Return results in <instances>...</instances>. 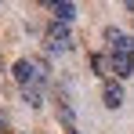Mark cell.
Listing matches in <instances>:
<instances>
[{"mask_svg": "<svg viewBox=\"0 0 134 134\" xmlns=\"http://www.w3.org/2000/svg\"><path fill=\"white\" fill-rule=\"evenodd\" d=\"M44 44H47V51H69V47H72L69 25H58V22H51V25H47V33H44Z\"/></svg>", "mask_w": 134, "mask_h": 134, "instance_id": "cell-1", "label": "cell"}, {"mask_svg": "<svg viewBox=\"0 0 134 134\" xmlns=\"http://www.w3.org/2000/svg\"><path fill=\"white\" fill-rule=\"evenodd\" d=\"M105 40H109L112 54H131V58H134V36L120 33L116 25H105Z\"/></svg>", "mask_w": 134, "mask_h": 134, "instance_id": "cell-2", "label": "cell"}, {"mask_svg": "<svg viewBox=\"0 0 134 134\" xmlns=\"http://www.w3.org/2000/svg\"><path fill=\"white\" fill-rule=\"evenodd\" d=\"M11 76L18 80V87H29V83H40V87H44V80H40L36 69H33V58H18V62L11 65Z\"/></svg>", "mask_w": 134, "mask_h": 134, "instance_id": "cell-3", "label": "cell"}, {"mask_svg": "<svg viewBox=\"0 0 134 134\" xmlns=\"http://www.w3.org/2000/svg\"><path fill=\"white\" fill-rule=\"evenodd\" d=\"M109 72L116 76V80L134 76V58H131V54H109Z\"/></svg>", "mask_w": 134, "mask_h": 134, "instance_id": "cell-4", "label": "cell"}, {"mask_svg": "<svg viewBox=\"0 0 134 134\" xmlns=\"http://www.w3.org/2000/svg\"><path fill=\"white\" fill-rule=\"evenodd\" d=\"M102 102H105V109H120V105H123V83H120V80H105Z\"/></svg>", "mask_w": 134, "mask_h": 134, "instance_id": "cell-5", "label": "cell"}, {"mask_svg": "<svg viewBox=\"0 0 134 134\" xmlns=\"http://www.w3.org/2000/svg\"><path fill=\"white\" fill-rule=\"evenodd\" d=\"M47 7L54 11V22H58V25H69V22H72V18H76V7H72L69 0H51Z\"/></svg>", "mask_w": 134, "mask_h": 134, "instance_id": "cell-6", "label": "cell"}, {"mask_svg": "<svg viewBox=\"0 0 134 134\" xmlns=\"http://www.w3.org/2000/svg\"><path fill=\"white\" fill-rule=\"evenodd\" d=\"M54 105H58V120H62L65 134H72V131H76V116H72V105L65 102V94H58V102H54Z\"/></svg>", "mask_w": 134, "mask_h": 134, "instance_id": "cell-7", "label": "cell"}, {"mask_svg": "<svg viewBox=\"0 0 134 134\" xmlns=\"http://www.w3.org/2000/svg\"><path fill=\"white\" fill-rule=\"evenodd\" d=\"M22 94H25V102L36 109V105H44V87L40 83H29V87H22Z\"/></svg>", "mask_w": 134, "mask_h": 134, "instance_id": "cell-8", "label": "cell"}, {"mask_svg": "<svg viewBox=\"0 0 134 134\" xmlns=\"http://www.w3.org/2000/svg\"><path fill=\"white\" fill-rule=\"evenodd\" d=\"M91 69H94V72H98V76H109V58H105V54H98V51H94V54H91Z\"/></svg>", "mask_w": 134, "mask_h": 134, "instance_id": "cell-9", "label": "cell"}, {"mask_svg": "<svg viewBox=\"0 0 134 134\" xmlns=\"http://www.w3.org/2000/svg\"><path fill=\"white\" fill-rule=\"evenodd\" d=\"M0 134H4V127H0Z\"/></svg>", "mask_w": 134, "mask_h": 134, "instance_id": "cell-10", "label": "cell"}]
</instances>
